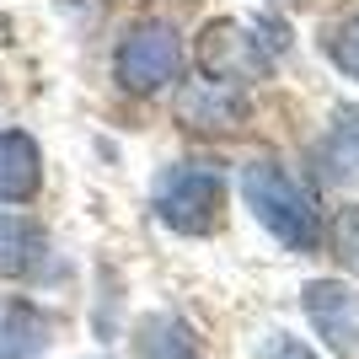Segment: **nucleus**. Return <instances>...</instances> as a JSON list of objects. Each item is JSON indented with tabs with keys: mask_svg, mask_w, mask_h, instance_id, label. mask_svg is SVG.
Here are the masks:
<instances>
[{
	"mask_svg": "<svg viewBox=\"0 0 359 359\" xmlns=\"http://www.w3.org/2000/svg\"><path fill=\"white\" fill-rule=\"evenodd\" d=\"M150 198H156L161 225H172L182 236H210L225 210V177L204 161H177L156 177Z\"/></svg>",
	"mask_w": 359,
	"mask_h": 359,
	"instance_id": "nucleus-2",
	"label": "nucleus"
},
{
	"mask_svg": "<svg viewBox=\"0 0 359 359\" xmlns=\"http://www.w3.org/2000/svg\"><path fill=\"white\" fill-rule=\"evenodd\" d=\"M43 188V150L27 129H0V204H32Z\"/></svg>",
	"mask_w": 359,
	"mask_h": 359,
	"instance_id": "nucleus-6",
	"label": "nucleus"
},
{
	"mask_svg": "<svg viewBox=\"0 0 359 359\" xmlns=\"http://www.w3.org/2000/svg\"><path fill=\"white\" fill-rule=\"evenodd\" d=\"M118 81L123 91H135V97H150V91H161L177 81L182 70V38L172 22H140L129 38L118 43Z\"/></svg>",
	"mask_w": 359,
	"mask_h": 359,
	"instance_id": "nucleus-3",
	"label": "nucleus"
},
{
	"mask_svg": "<svg viewBox=\"0 0 359 359\" xmlns=\"http://www.w3.org/2000/svg\"><path fill=\"white\" fill-rule=\"evenodd\" d=\"M194 354H198L194 332L172 311H150L135 327V359H194Z\"/></svg>",
	"mask_w": 359,
	"mask_h": 359,
	"instance_id": "nucleus-9",
	"label": "nucleus"
},
{
	"mask_svg": "<svg viewBox=\"0 0 359 359\" xmlns=\"http://www.w3.org/2000/svg\"><path fill=\"white\" fill-rule=\"evenodd\" d=\"M327 60L338 65L348 81H359V11L344 16V22L327 32Z\"/></svg>",
	"mask_w": 359,
	"mask_h": 359,
	"instance_id": "nucleus-11",
	"label": "nucleus"
},
{
	"mask_svg": "<svg viewBox=\"0 0 359 359\" xmlns=\"http://www.w3.org/2000/svg\"><path fill=\"white\" fill-rule=\"evenodd\" d=\"M43 263V231L22 215H0V279H22Z\"/></svg>",
	"mask_w": 359,
	"mask_h": 359,
	"instance_id": "nucleus-10",
	"label": "nucleus"
},
{
	"mask_svg": "<svg viewBox=\"0 0 359 359\" xmlns=\"http://www.w3.org/2000/svg\"><path fill=\"white\" fill-rule=\"evenodd\" d=\"M198 60L210 70V81L241 86V81H257L269 70V48L257 43V32L236 27V22H210L204 38H198Z\"/></svg>",
	"mask_w": 359,
	"mask_h": 359,
	"instance_id": "nucleus-4",
	"label": "nucleus"
},
{
	"mask_svg": "<svg viewBox=\"0 0 359 359\" xmlns=\"http://www.w3.org/2000/svg\"><path fill=\"white\" fill-rule=\"evenodd\" d=\"M306 300V316H311V327L327 338L332 348H344V354H359V295L338 279H311V285L300 290Z\"/></svg>",
	"mask_w": 359,
	"mask_h": 359,
	"instance_id": "nucleus-5",
	"label": "nucleus"
},
{
	"mask_svg": "<svg viewBox=\"0 0 359 359\" xmlns=\"http://www.w3.org/2000/svg\"><path fill=\"white\" fill-rule=\"evenodd\" d=\"M316 161H322V172H327L332 182H359V102L338 107V118H332L327 140L316 145Z\"/></svg>",
	"mask_w": 359,
	"mask_h": 359,
	"instance_id": "nucleus-8",
	"label": "nucleus"
},
{
	"mask_svg": "<svg viewBox=\"0 0 359 359\" xmlns=\"http://www.w3.org/2000/svg\"><path fill=\"white\" fill-rule=\"evenodd\" d=\"M177 118L188 123V129H241L247 102H241V91L225 86V81H194V86H182V97H177Z\"/></svg>",
	"mask_w": 359,
	"mask_h": 359,
	"instance_id": "nucleus-7",
	"label": "nucleus"
},
{
	"mask_svg": "<svg viewBox=\"0 0 359 359\" xmlns=\"http://www.w3.org/2000/svg\"><path fill=\"white\" fill-rule=\"evenodd\" d=\"M257 359H322L311 344H300L295 332H279V327H269L263 338H257Z\"/></svg>",
	"mask_w": 359,
	"mask_h": 359,
	"instance_id": "nucleus-12",
	"label": "nucleus"
},
{
	"mask_svg": "<svg viewBox=\"0 0 359 359\" xmlns=\"http://www.w3.org/2000/svg\"><path fill=\"white\" fill-rule=\"evenodd\" d=\"M241 198L252 220L269 231L279 247L290 252H316L322 247V215H316V198L290 177L279 161H252L241 172Z\"/></svg>",
	"mask_w": 359,
	"mask_h": 359,
	"instance_id": "nucleus-1",
	"label": "nucleus"
}]
</instances>
